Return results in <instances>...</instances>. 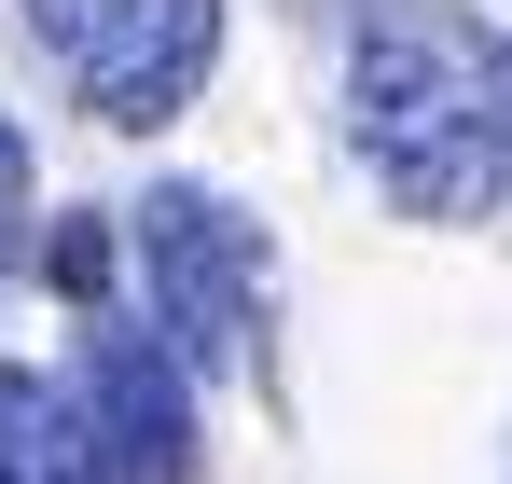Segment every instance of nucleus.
<instances>
[{"label": "nucleus", "mask_w": 512, "mask_h": 484, "mask_svg": "<svg viewBox=\"0 0 512 484\" xmlns=\"http://www.w3.org/2000/svg\"><path fill=\"white\" fill-rule=\"evenodd\" d=\"M346 139L416 222H485L512 194V42L457 14H388L346 56Z\"/></svg>", "instance_id": "obj_1"}, {"label": "nucleus", "mask_w": 512, "mask_h": 484, "mask_svg": "<svg viewBox=\"0 0 512 484\" xmlns=\"http://www.w3.org/2000/svg\"><path fill=\"white\" fill-rule=\"evenodd\" d=\"M139 277H153V346L180 374H236L263 332V222L208 180L139 194Z\"/></svg>", "instance_id": "obj_2"}, {"label": "nucleus", "mask_w": 512, "mask_h": 484, "mask_svg": "<svg viewBox=\"0 0 512 484\" xmlns=\"http://www.w3.org/2000/svg\"><path fill=\"white\" fill-rule=\"evenodd\" d=\"M28 28L70 70V97L97 125H125V139L194 111V83L222 56V0H28Z\"/></svg>", "instance_id": "obj_3"}, {"label": "nucleus", "mask_w": 512, "mask_h": 484, "mask_svg": "<svg viewBox=\"0 0 512 484\" xmlns=\"http://www.w3.org/2000/svg\"><path fill=\"white\" fill-rule=\"evenodd\" d=\"M70 415H84L97 471L111 484H194V374H180L153 332H84V374H70Z\"/></svg>", "instance_id": "obj_4"}, {"label": "nucleus", "mask_w": 512, "mask_h": 484, "mask_svg": "<svg viewBox=\"0 0 512 484\" xmlns=\"http://www.w3.org/2000/svg\"><path fill=\"white\" fill-rule=\"evenodd\" d=\"M0 484H111L97 443H84V415H70V388L0 374Z\"/></svg>", "instance_id": "obj_5"}, {"label": "nucleus", "mask_w": 512, "mask_h": 484, "mask_svg": "<svg viewBox=\"0 0 512 484\" xmlns=\"http://www.w3.org/2000/svg\"><path fill=\"white\" fill-rule=\"evenodd\" d=\"M56 291H70V305H97V291H111V236H97V222H70V236H56Z\"/></svg>", "instance_id": "obj_6"}, {"label": "nucleus", "mask_w": 512, "mask_h": 484, "mask_svg": "<svg viewBox=\"0 0 512 484\" xmlns=\"http://www.w3.org/2000/svg\"><path fill=\"white\" fill-rule=\"evenodd\" d=\"M14 222H28V139L0 125V277H14Z\"/></svg>", "instance_id": "obj_7"}]
</instances>
